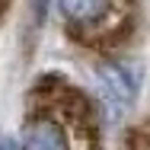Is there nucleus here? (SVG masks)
<instances>
[{
  "label": "nucleus",
  "instance_id": "nucleus-1",
  "mask_svg": "<svg viewBox=\"0 0 150 150\" xmlns=\"http://www.w3.org/2000/svg\"><path fill=\"white\" fill-rule=\"evenodd\" d=\"M19 150H102V115L64 74H42L26 96Z\"/></svg>",
  "mask_w": 150,
  "mask_h": 150
},
{
  "label": "nucleus",
  "instance_id": "nucleus-2",
  "mask_svg": "<svg viewBox=\"0 0 150 150\" xmlns=\"http://www.w3.org/2000/svg\"><path fill=\"white\" fill-rule=\"evenodd\" d=\"M64 32L99 58L121 51L141 26V0H58Z\"/></svg>",
  "mask_w": 150,
  "mask_h": 150
},
{
  "label": "nucleus",
  "instance_id": "nucleus-3",
  "mask_svg": "<svg viewBox=\"0 0 150 150\" xmlns=\"http://www.w3.org/2000/svg\"><path fill=\"white\" fill-rule=\"evenodd\" d=\"M93 77H96V90L102 96V102L112 112L134 109V102L141 96V67L134 61L99 58L93 67Z\"/></svg>",
  "mask_w": 150,
  "mask_h": 150
},
{
  "label": "nucleus",
  "instance_id": "nucleus-4",
  "mask_svg": "<svg viewBox=\"0 0 150 150\" xmlns=\"http://www.w3.org/2000/svg\"><path fill=\"white\" fill-rule=\"evenodd\" d=\"M121 150H150V121H141L134 125L125 141H121Z\"/></svg>",
  "mask_w": 150,
  "mask_h": 150
},
{
  "label": "nucleus",
  "instance_id": "nucleus-5",
  "mask_svg": "<svg viewBox=\"0 0 150 150\" xmlns=\"http://www.w3.org/2000/svg\"><path fill=\"white\" fill-rule=\"evenodd\" d=\"M29 6H32V19H35V26H38V23H45V16H48L51 0H29Z\"/></svg>",
  "mask_w": 150,
  "mask_h": 150
},
{
  "label": "nucleus",
  "instance_id": "nucleus-6",
  "mask_svg": "<svg viewBox=\"0 0 150 150\" xmlns=\"http://www.w3.org/2000/svg\"><path fill=\"white\" fill-rule=\"evenodd\" d=\"M0 150H19V144H16V137L3 134V137H0Z\"/></svg>",
  "mask_w": 150,
  "mask_h": 150
},
{
  "label": "nucleus",
  "instance_id": "nucleus-7",
  "mask_svg": "<svg viewBox=\"0 0 150 150\" xmlns=\"http://www.w3.org/2000/svg\"><path fill=\"white\" fill-rule=\"evenodd\" d=\"M10 6H13V0H0V23L6 19V13H10Z\"/></svg>",
  "mask_w": 150,
  "mask_h": 150
}]
</instances>
